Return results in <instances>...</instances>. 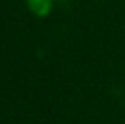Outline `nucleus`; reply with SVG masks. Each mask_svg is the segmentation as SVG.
<instances>
[{"mask_svg": "<svg viewBox=\"0 0 125 124\" xmlns=\"http://www.w3.org/2000/svg\"><path fill=\"white\" fill-rule=\"evenodd\" d=\"M29 10L38 18H46L52 11L54 0H25Z\"/></svg>", "mask_w": 125, "mask_h": 124, "instance_id": "f257e3e1", "label": "nucleus"}]
</instances>
